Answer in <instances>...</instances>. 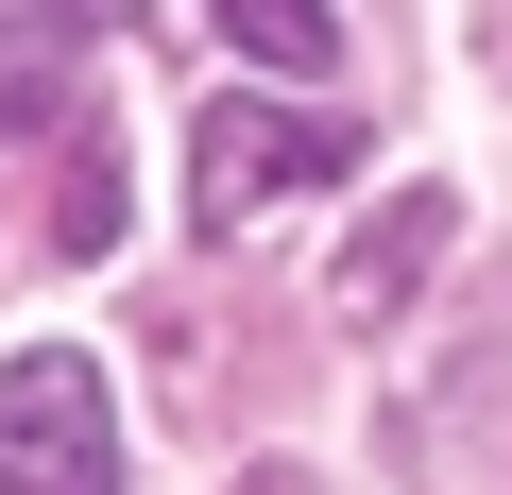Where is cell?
<instances>
[{"mask_svg":"<svg viewBox=\"0 0 512 495\" xmlns=\"http://www.w3.org/2000/svg\"><path fill=\"white\" fill-rule=\"evenodd\" d=\"M325 171H342V120H325V103H256V86H222V103L188 120V222H205V239L274 222V205L325 188Z\"/></svg>","mask_w":512,"mask_h":495,"instance_id":"1","label":"cell"},{"mask_svg":"<svg viewBox=\"0 0 512 495\" xmlns=\"http://www.w3.org/2000/svg\"><path fill=\"white\" fill-rule=\"evenodd\" d=\"M0 495H120V410L86 342L0 359Z\"/></svg>","mask_w":512,"mask_h":495,"instance_id":"2","label":"cell"},{"mask_svg":"<svg viewBox=\"0 0 512 495\" xmlns=\"http://www.w3.org/2000/svg\"><path fill=\"white\" fill-rule=\"evenodd\" d=\"M444 239H461V205H444V188H393V205H376V222L342 239L325 308H342V325H393V308H410V291L444 274Z\"/></svg>","mask_w":512,"mask_h":495,"instance_id":"3","label":"cell"},{"mask_svg":"<svg viewBox=\"0 0 512 495\" xmlns=\"http://www.w3.org/2000/svg\"><path fill=\"white\" fill-rule=\"evenodd\" d=\"M137 0H0V69H69L86 35H120Z\"/></svg>","mask_w":512,"mask_h":495,"instance_id":"4","label":"cell"},{"mask_svg":"<svg viewBox=\"0 0 512 495\" xmlns=\"http://www.w3.org/2000/svg\"><path fill=\"white\" fill-rule=\"evenodd\" d=\"M222 35H239L256 69H325V52H342V18H325V0H222Z\"/></svg>","mask_w":512,"mask_h":495,"instance_id":"5","label":"cell"},{"mask_svg":"<svg viewBox=\"0 0 512 495\" xmlns=\"http://www.w3.org/2000/svg\"><path fill=\"white\" fill-rule=\"evenodd\" d=\"M0 120H52V69H0Z\"/></svg>","mask_w":512,"mask_h":495,"instance_id":"6","label":"cell"}]
</instances>
